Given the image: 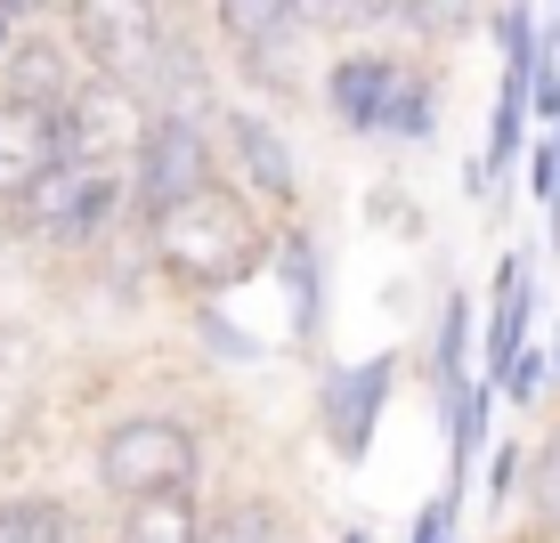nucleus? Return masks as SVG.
<instances>
[{"label": "nucleus", "instance_id": "obj_1", "mask_svg": "<svg viewBox=\"0 0 560 543\" xmlns=\"http://www.w3.org/2000/svg\"><path fill=\"white\" fill-rule=\"evenodd\" d=\"M147 236L163 251V268L196 300H220L228 284L260 276V260H268V227L253 220V203H244L228 179H211L187 203H171L163 220H147Z\"/></svg>", "mask_w": 560, "mask_h": 543}, {"label": "nucleus", "instance_id": "obj_2", "mask_svg": "<svg viewBox=\"0 0 560 543\" xmlns=\"http://www.w3.org/2000/svg\"><path fill=\"white\" fill-rule=\"evenodd\" d=\"M325 106H334L341 130H358V139H390V146H422L439 130V98L431 82L407 66V57H341L334 73H325Z\"/></svg>", "mask_w": 560, "mask_h": 543}, {"label": "nucleus", "instance_id": "obj_3", "mask_svg": "<svg viewBox=\"0 0 560 543\" xmlns=\"http://www.w3.org/2000/svg\"><path fill=\"white\" fill-rule=\"evenodd\" d=\"M122 203H130V170H114V163H73V154H57L42 179L16 196V211H25V227H33L42 244H90Z\"/></svg>", "mask_w": 560, "mask_h": 543}, {"label": "nucleus", "instance_id": "obj_4", "mask_svg": "<svg viewBox=\"0 0 560 543\" xmlns=\"http://www.w3.org/2000/svg\"><path fill=\"white\" fill-rule=\"evenodd\" d=\"M220 179V163H211V139H203V122L187 106H163L147 122V139L139 154H130V211L139 220H163L171 203H187L196 187Z\"/></svg>", "mask_w": 560, "mask_h": 543}, {"label": "nucleus", "instance_id": "obj_5", "mask_svg": "<svg viewBox=\"0 0 560 543\" xmlns=\"http://www.w3.org/2000/svg\"><path fill=\"white\" fill-rule=\"evenodd\" d=\"M98 479H106V495H122V503L163 495V487H196V430H179V422H163V414L122 422V430L98 438Z\"/></svg>", "mask_w": 560, "mask_h": 543}, {"label": "nucleus", "instance_id": "obj_6", "mask_svg": "<svg viewBox=\"0 0 560 543\" xmlns=\"http://www.w3.org/2000/svg\"><path fill=\"white\" fill-rule=\"evenodd\" d=\"M57 122H66V154H73V163H114V170H130V154H139V139H147L154 106H147L139 82L82 73V90L57 106Z\"/></svg>", "mask_w": 560, "mask_h": 543}, {"label": "nucleus", "instance_id": "obj_7", "mask_svg": "<svg viewBox=\"0 0 560 543\" xmlns=\"http://www.w3.org/2000/svg\"><path fill=\"white\" fill-rule=\"evenodd\" d=\"M73 42L90 49L98 73L147 90L171 33H163V9H154V0H73Z\"/></svg>", "mask_w": 560, "mask_h": 543}, {"label": "nucleus", "instance_id": "obj_8", "mask_svg": "<svg viewBox=\"0 0 560 543\" xmlns=\"http://www.w3.org/2000/svg\"><path fill=\"white\" fill-rule=\"evenodd\" d=\"M390 390H398L390 349H382V357H358V365H334V374L317 381V430H325V446H334L341 462H365L382 414H390Z\"/></svg>", "mask_w": 560, "mask_h": 543}, {"label": "nucleus", "instance_id": "obj_9", "mask_svg": "<svg viewBox=\"0 0 560 543\" xmlns=\"http://www.w3.org/2000/svg\"><path fill=\"white\" fill-rule=\"evenodd\" d=\"M66 154V122H57L49 106L16 98V90H0V203H16L33 179Z\"/></svg>", "mask_w": 560, "mask_h": 543}, {"label": "nucleus", "instance_id": "obj_10", "mask_svg": "<svg viewBox=\"0 0 560 543\" xmlns=\"http://www.w3.org/2000/svg\"><path fill=\"white\" fill-rule=\"evenodd\" d=\"M220 139H228V163L244 170V187H253L260 203H293V196H301L293 146L277 139V122H260V114H228Z\"/></svg>", "mask_w": 560, "mask_h": 543}, {"label": "nucleus", "instance_id": "obj_11", "mask_svg": "<svg viewBox=\"0 0 560 543\" xmlns=\"http://www.w3.org/2000/svg\"><path fill=\"white\" fill-rule=\"evenodd\" d=\"M528 324H536V260L528 251H504L495 260V300H488V381L536 341Z\"/></svg>", "mask_w": 560, "mask_h": 543}, {"label": "nucleus", "instance_id": "obj_12", "mask_svg": "<svg viewBox=\"0 0 560 543\" xmlns=\"http://www.w3.org/2000/svg\"><path fill=\"white\" fill-rule=\"evenodd\" d=\"M439 414H447V487L463 495V479H471L479 446H488V414H495V381H447L439 390Z\"/></svg>", "mask_w": 560, "mask_h": 543}, {"label": "nucleus", "instance_id": "obj_13", "mask_svg": "<svg viewBox=\"0 0 560 543\" xmlns=\"http://www.w3.org/2000/svg\"><path fill=\"white\" fill-rule=\"evenodd\" d=\"M0 73H9V82L0 90H16V98H33V106H66L73 90H82V73H73V57L49 42V33H25V42H16L9 57H0Z\"/></svg>", "mask_w": 560, "mask_h": 543}, {"label": "nucleus", "instance_id": "obj_14", "mask_svg": "<svg viewBox=\"0 0 560 543\" xmlns=\"http://www.w3.org/2000/svg\"><path fill=\"white\" fill-rule=\"evenodd\" d=\"M114 543H203L196 487H163V495L122 503V528H114Z\"/></svg>", "mask_w": 560, "mask_h": 543}, {"label": "nucleus", "instance_id": "obj_15", "mask_svg": "<svg viewBox=\"0 0 560 543\" xmlns=\"http://www.w3.org/2000/svg\"><path fill=\"white\" fill-rule=\"evenodd\" d=\"M277 276H284V293H293V333L317 341L325 333V251L308 236H284L277 244Z\"/></svg>", "mask_w": 560, "mask_h": 543}, {"label": "nucleus", "instance_id": "obj_16", "mask_svg": "<svg viewBox=\"0 0 560 543\" xmlns=\"http://www.w3.org/2000/svg\"><path fill=\"white\" fill-rule=\"evenodd\" d=\"M220 25H228V42H236L244 57H268L284 33L301 25V9L293 0H220Z\"/></svg>", "mask_w": 560, "mask_h": 543}, {"label": "nucleus", "instance_id": "obj_17", "mask_svg": "<svg viewBox=\"0 0 560 543\" xmlns=\"http://www.w3.org/2000/svg\"><path fill=\"white\" fill-rule=\"evenodd\" d=\"M0 543H82V519L57 495H16L0 503Z\"/></svg>", "mask_w": 560, "mask_h": 543}, {"label": "nucleus", "instance_id": "obj_18", "mask_svg": "<svg viewBox=\"0 0 560 543\" xmlns=\"http://www.w3.org/2000/svg\"><path fill=\"white\" fill-rule=\"evenodd\" d=\"M520 503L545 535H560V414L545 422V438L528 446V479H520Z\"/></svg>", "mask_w": 560, "mask_h": 543}, {"label": "nucleus", "instance_id": "obj_19", "mask_svg": "<svg viewBox=\"0 0 560 543\" xmlns=\"http://www.w3.org/2000/svg\"><path fill=\"white\" fill-rule=\"evenodd\" d=\"M431 374H439V390H447V381H463V374H471V293H447V308H439Z\"/></svg>", "mask_w": 560, "mask_h": 543}, {"label": "nucleus", "instance_id": "obj_20", "mask_svg": "<svg viewBox=\"0 0 560 543\" xmlns=\"http://www.w3.org/2000/svg\"><path fill=\"white\" fill-rule=\"evenodd\" d=\"M203 543H284V519L268 503H228L220 519H203Z\"/></svg>", "mask_w": 560, "mask_h": 543}, {"label": "nucleus", "instance_id": "obj_21", "mask_svg": "<svg viewBox=\"0 0 560 543\" xmlns=\"http://www.w3.org/2000/svg\"><path fill=\"white\" fill-rule=\"evenodd\" d=\"M293 9H301V25L341 33V25H382V16H390L398 0H293Z\"/></svg>", "mask_w": 560, "mask_h": 543}, {"label": "nucleus", "instance_id": "obj_22", "mask_svg": "<svg viewBox=\"0 0 560 543\" xmlns=\"http://www.w3.org/2000/svg\"><path fill=\"white\" fill-rule=\"evenodd\" d=\"M545 381H552V357H545V349H520V357L504 365V374H495V390H504L512 405H536V390H545Z\"/></svg>", "mask_w": 560, "mask_h": 543}, {"label": "nucleus", "instance_id": "obj_23", "mask_svg": "<svg viewBox=\"0 0 560 543\" xmlns=\"http://www.w3.org/2000/svg\"><path fill=\"white\" fill-rule=\"evenodd\" d=\"M520 479H528V446L504 438V446L488 455V503H495V511H504V503L520 495Z\"/></svg>", "mask_w": 560, "mask_h": 543}, {"label": "nucleus", "instance_id": "obj_24", "mask_svg": "<svg viewBox=\"0 0 560 543\" xmlns=\"http://www.w3.org/2000/svg\"><path fill=\"white\" fill-rule=\"evenodd\" d=\"M455 487H439L431 503H422V519H415V543H455Z\"/></svg>", "mask_w": 560, "mask_h": 543}, {"label": "nucleus", "instance_id": "obj_25", "mask_svg": "<svg viewBox=\"0 0 560 543\" xmlns=\"http://www.w3.org/2000/svg\"><path fill=\"white\" fill-rule=\"evenodd\" d=\"M528 543H560V535H545V528H536V535H528Z\"/></svg>", "mask_w": 560, "mask_h": 543}, {"label": "nucleus", "instance_id": "obj_26", "mask_svg": "<svg viewBox=\"0 0 560 543\" xmlns=\"http://www.w3.org/2000/svg\"><path fill=\"white\" fill-rule=\"evenodd\" d=\"M552 374H560V341H552Z\"/></svg>", "mask_w": 560, "mask_h": 543}, {"label": "nucleus", "instance_id": "obj_27", "mask_svg": "<svg viewBox=\"0 0 560 543\" xmlns=\"http://www.w3.org/2000/svg\"><path fill=\"white\" fill-rule=\"evenodd\" d=\"M16 9H42V0H16Z\"/></svg>", "mask_w": 560, "mask_h": 543}, {"label": "nucleus", "instance_id": "obj_28", "mask_svg": "<svg viewBox=\"0 0 560 543\" xmlns=\"http://www.w3.org/2000/svg\"><path fill=\"white\" fill-rule=\"evenodd\" d=\"M552 25H560V9H552Z\"/></svg>", "mask_w": 560, "mask_h": 543}, {"label": "nucleus", "instance_id": "obj_29", "mask_svg": "<svg viewBox=\"0 0 560 543\" xmlns=\"http://www.w3.org/2000/svg\"><path fill=\"white\" fill-rule=\"evenodd\" d=\"M552 130H560V122H552Z\"/></svg>", "mask_w": 560, "mask_h": 543}]
</instances>
